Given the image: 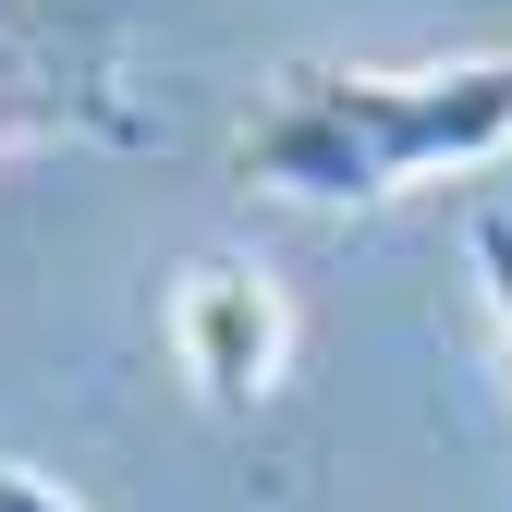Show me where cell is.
Masks as SVG:
<instances>
[{
  "label": "cell",
  "mask_w": 512,
  "mask_h": 512,
  "mask_svg": "<svg viewBox=\"0 0 512 512\" xmlns=\"http://www.w3.org/2000/svg\"><path fill=\"white\" fill-rule=\"evenodd\" d=\"M500 147H512V49L439 61V74H330V61H293L256 98L232 159L269 196L354 208V196H403L427 171H488Z\"/></svg>",
  "instance_id": "1"
},
{
  "label": "cell",
  "mask_w": 512,
  "mask_h": 512,
  "mask_svg": "<svg viewBox=\"0 0 512 512\" xmlns=\"http://www.w3.org/2000/svg\"><path fill=\"white\" fill-rule=\"evenodd\" d=\"M0 135H135L122 25L98 0H0Z\"/></svg>",
  "instance_id": "2"
},
{
  "label": "cell",
  "mask_w": 512,
  "mask_h": 512,
  "mask_svg": "<svg viewBox=\"0 0 512 512\" xmlns=\"http://www.w3.org/2000/svg\"><path fill=\"white\" fill-rule=\"evenodd\" d=\"M476 269H488V305H500V330H512V220L500 208L476 220Z\"/></svg>",
  "instance_id": "4"
},
{
  "label": "cell",
  "mask_w": 512,
  "mask_h": 512,
  "mask_svg": "<svg viewBox=\"0 0 512 512\" xmlns=\"http://www.w3.org/2000/svg\"><path fill=\"white\" fill-rule=\"evenodd\" d=\"M171 342H183V366H196V391L244 415L281 378V293L256 269H196L183 305H171Z\"/></svg>",
  "instance_id": "3"
},
{
  "label": "cell",
  "mask_w": 512,
  "mask_h": 512,
  "mask_svg": "<svg viewBox=\"0 0 512 512\" xmlns=\"http://www.w3.org/2000/svg\"><path fill=\"white\" fill-rule=\"evenodd\" d=\"M0 512H86V500H61L49 476H25V464H0Z\"/></svg>",
  "instance_id": "5"
}]
</instances>
